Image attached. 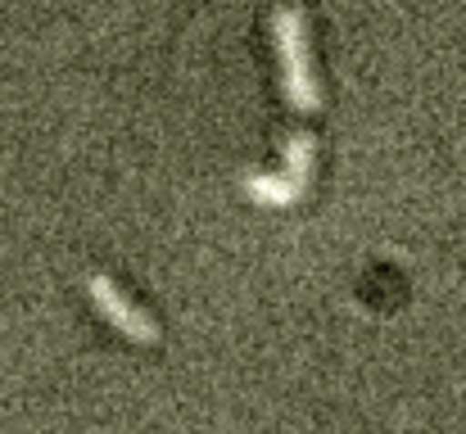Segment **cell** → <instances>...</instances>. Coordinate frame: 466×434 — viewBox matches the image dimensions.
I'll return each mask as SVG.
<instances>
[{
  "label": "cell",
  "instance_id": "cell-1",
  "mask_svg": "<svg viewBox=\"0 0 466 434\" xmlns=\"http://www.w3.org/2000/svg\"><path fill=\"white\" fill-rule=\"evenodd\" d=\"M272 41H277L281 91H286L290 109L317 114V109H321V91H317V77H312L309 32H304V9H299V5H281V9L272 14Z\"/></svg>",
  "mask_w": 466,
  "mask_h": 434
},
{
  "label": "cell",
  "instance_id": "cell-2",
  "mask_svg": "<svg viewBox=\"0 0 466 434\" xmlns=\"http://www.w3.org/2000/svg\"><path fill=\"white\" fill-rule=\"evenodd\" d=\"M86 294H91V303L109 317V326H114L118 335H127L132 344H155L158 339V326L123 294V289L114 286L109 277H86Z\"/></svg>",
  "mask_w": 466,
  "mask_h": 434
},
{
  "label": "cell",
  "instance_id": "cell-3",
  "mask_svg": "<svg viewBox=\"0 0 466 434\" xmlns=\"http://www.w3.org/2000/svg\"><path fill=\"white\" fill-rule=\"evenodd\" d=\"M245 195L254 199V204H263V208H290L304 190H295L286 177H268V172H254V177H245Z\"/></svg>",
  "mask_w": 466,
  "mask_h": 434
},
{
  "label": "cell",
  "instance_id": "cell-4",
  "mask_svg": "<svg viewBox=\"0 0 466 434\" xmlns=\"http://www.w3.org/2000/svg\"><path fill=\"white\" fill-rule=\"evenodd\" d=\"M312 158H317V145H312V136H290V145H286V172H281V177H286L295 190H309Z\"/></svg>",
  "mask_w": 466,
  "mask_h": 434
}]
</instances>
